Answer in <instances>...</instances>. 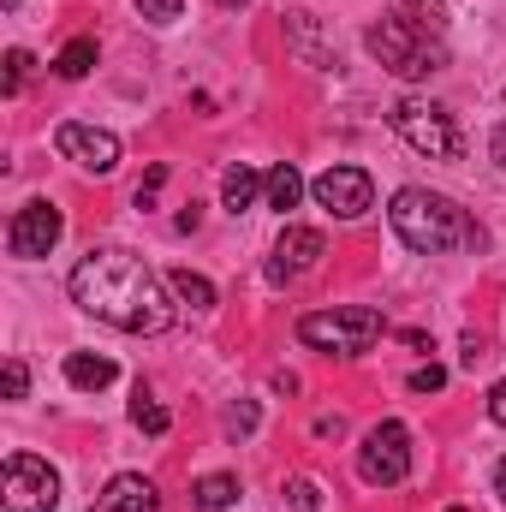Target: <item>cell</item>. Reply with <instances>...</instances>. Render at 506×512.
I'll return each instance as SVG.
<instances>
[{
    "mask_svg": "<svg viewBox=\"0 0 506 512\" xmlns=\"http://www.w3.org/2000/svg\"><path fill=\"white\" fill-rule=\"evenodd\" d=\"M221 6H251V0H221Z\"/></svg>",
    "mask_w": 506,
    "mask_h": 512,
    "instance_id": "obj_33",
    "label": "cell"
},
{
    "mask_svg": "<svg viewBox=\"0 0 506 512\" xmlns=\"http://www.w3.org/2000/svg\"><path fill=\"white\" fill-rule=\"evenodd\" d=\"M72 304L90 310L96 322L120 334H167L173 328V298L167 286L137 262L131 251H90L72 268Z\"/></svg>",
    "mask_w": 506,
    "mask_h": 512,
    "instance_id": "obj_1",
    "label": "cell"
},
{
    "mask_svg": "<svg viewBox=\"0 0 506 512\" xmlns=\"http://www.w3.org/2000/svg\"><path fill=\"white\" fill-rule=\"evenodd\" d=\"M310 197H316L328 215L358 221V215H370V209H376V179H370L364 167H328V173H316Z\"/></svg>",
    "mask_w": 506,
    "mask_h": 512,
    "instance_id": "obj_8",
    "label": "cell"
},
{
    "mask_svg": "<svg viewBox=\"0 0 506 512\" xmlns=\"http://www.w3.org/2000/svg\"><path fill=\"white\" fill-rule=\"evenodd\" d=\"M60 507V477L48 459L36 453H12L6 459V512H54Z\"/></svg>",
    "mask_w": 506,
    "mask_h": 512,
    "instance_id": "obj_7",
    "label": "cell"
},
{
    "mask_svg": "<svg viewBox=\"0 0 506 512\" xmlns=\"http://www.w3.org/2000/svg\"><path fill=\"white\" fill-rule=\"evenodd\" d=\"M197 221H203V209L191 203V209H179V221H173V227H179V233H197Z\"/></svg>",
    "mask_w": 506,
    "mask_h": 512,
    "instance_id": "obj_30",
    "label": "cell"
},
{
    "mask_svg": "<svg viewBox=\"0 0 506 512\" xmlns=\"http://www.w3.org/2000/svg\"><path fill=\"white\" fill-rule=\"evenodd\" d=\"M173 292H179L191 310H215V286H209L203 274H191V268H179V274H173Z\"/></svg>",
    "mask_w": 506,
    "mask_h": 512,
    "instance_id": "obj_20",
    "label": "cell"
},
{
    "mask_svg": "<svg viewBox=\"0 0 506 512\" xmlns=\"http://www.w3.org/2000/svg\"><path fill=\"white\" fill-rule=\"evenodd\" d=\"M262 179H268V173H256L245 161H233V167L221 173V203H227V215H245V209H251L256 191H262Z\"/></svg>",
    "mask_w": 506,
    "mask_h": 512,
    "instance_id": "obj_13",
    "label": "cell"
},
{
    "mask_svg": "<svg viewBox=\"0 0 506 512\" xmlns=\"http://www.w3.org/2000/svg\"><path fill=\"white\" fill-rule=\"evenodd\" d=\"M0 387H6V399H24V387H30V370H24L18 358H6V370H0Z\"/></svg>",
    "mask_w": 506,
    "mask_h": 512,
    "instance_id": "obj_26",
    "label": "cell"
},
{
    "mask_svg": "<svg viewBox=\"0 0 506 512\" xmlns=\"http://www.w3.org/2000/svg\"><path fill=\"white\" fill-rule=\"evenodd\" d=\"M280 495H286V507H292V512H322V489H316L310 477H286V489H280Z\"/></svg>",
    "mask_w": 506,
    "mask_h": 512,
    "instance_id": "obj_22",
    "label": "cell"
},
{
    "mask_svg": "<svg viewBox=\"0 0 506 512\" xmlns=\"http://www.w3.org/2000/svg\"><path fill=\"white\" fill-rule=\"evenodd\" d=\"M393 12H399V18H405L411 30L435 36V42L447 36V6H441V0H393Z\"/></svg>",
    "mask_w": 506,
    "mask_h": 512,
    "instance_id": "obj_18",
    "label": "cell"
},
{
    "mask_svg": "<svg viewBox=\"0 0 506 512\" xmlns=\"http://www.w3.org/2000/svg\"><path fill=\"white\" fill-rule=\"evenodd\" d=\"M131 423H137L143 435H167V423H173V417H167V405H155V399L137 387V399H131Z\"/></svg>",
    "mask_w": 506,
    "mask_h": 512,
    "instance_id": "obj_21",
    "label": "cell"
},
{
    "mask_svg": "<svg viewBox=\"0 0 506 512\" xmlns=\"http://www.w3.org/2000/svg\"><path fill=\"white\" fill-rule=\"evenodd\" d=\"M161 179H167V167H149V179L137 185V209H149V203H155V191H161Z\"/></svg>",
    "mask_w": 506,
    "mask_h": 512,
    "instance_id": "obj_28",
    "label": "cell"
},
{
    "mask_svg": "<svg viewBox=\"0 0 506 512\" xmlns=\"http://www.w3.org/2000/svg\"><path fill=\"white\" fill-rule=\"evenodd\" d=\"M447 512H465V507H447Z\"/></svg>",
    "mask_w": 506,
    "mask_h": 512,
    "instance_id": "obj_34",
    "label": "cell"
},
{
    "mask_svg": "<svg viewBox=\"0 0 506 512\" xmlns=\"http://www.w3.org/2000/svg\"><path fill=\"white\" fill-rule=\"evenodd\" d=\"M60 233H66V215L48 203V197H30L18 215H12V227H6V251L12 256H48L54 245H60Z\"/></svg>",
    "mask_w": 506,
    "mask_h": 512,
    "instance_id": "obj_9",
    "label": "cell"
},
{
    "mask_svg": "<svg viewBox=\"0 0 506 512\" xmlns=\"http://www.w3.org/2000/svg\"><path fill=\"white\" fill-rule=\"evenodd\" d=\"M381 334H387V322H381V310L370 304H346V310H316V316H298V340L310 346V352H340V358H358V352H370Z\"/></svg>",
    "mask_w": 506,
    "mask_h": 512,
    "instance_id": "obj_4",
    "label": "cell"
},
{
    "mask_svg": "<svg viewBox=\"0 0 506 512\" xmlns=\"http://www.w3.org/2000/svg\"><path fill=\"white\" fill-rule=\"evenodd\" d=\"M239 501V477L233 471H215V477H197L191 483V507L197 512H227Z\"/></svg>",
    "mask_w": 506,
    "mask_h": 512,
    "instance_id": "obj_15",
    "label": "cell"
},
{
    "mask_svg": "<svg viewBox=\"0 0 506 512\" xmlns=\"http://www.w3.org/2000/svg\"><path fill=\"white\" fill-rule=\"evenodd\" d=\"M114 376H120V370H114V358H96V352H66V382L78 387V393H102Z\"/></svg>",
    "mask_w": 506,
    "mask_h": 512,
    "instance_id": "obj_14",
    "label": "cell"
},
{
    "mask_svg": "<svg viewBox=\"0 0 506 512\" xmlns=\"http://www.w3.org/2000/svg\"><path fill=\"white\" fill-rule=\"evenodd\" d=\"M221 423H227V435H251V429H256V399L227 405V417H221Z\"/></svg>",
    "mask_w": 506,
    "mask_h": 512,
    "instance_id": "obj_24",
    "label": "cell"
},
{
    "mask_svg": "<svg viewBox=\"0 0 506 512\" xmlns=\"http://www.w3.org/2000/svg\"><path fill=\"white\" fill-rule=\"evenodd\" d=\"M54 149L66 161H78L84 173H96V179H108L120 167V137L102 131V126H84V120H66V126L54 131Z\"/></svg>",
    "mask_w": 506,
    "mask_h": 512,
    "instance_id": "obj_10",
    "label": "cell"
},
{
    "mask_svg": "<svg viewBox=\"0 0 506 512\" xmlns=\"http://www.w3.org/2000/svg\"><path fill=\"white\" fill-rule=\"evenodd\" d=\"M286 36H292V48L304 54V66H328L334 54L322 48V36H316V18L310 12H286Z\"/></svg>",
    "mask_w": 506,
    "mask_h": 512,
    "instance_id": "obj_17",
    "label": "cell"
},
{
    "mask_svg": "<svg viewBox=\"0 0 506 512\" xmlns=\"http://www.w3.org/2000/svg\"><path fill=\"white\" fill-rule=\"evenodd\" d=\"M90 512H161V495H155V483H149V477L120 471V477L102 489V501H96Z\"/></svg>",
    "mask_w": 506,
    "mask_h": 512,
    "instance_id": "obj_12",
    "label": "cell"
},
{
    "mask_svg": "<svg viewBox=\"0 0 506 512\" xmlns=\"http://www.w3.org/2000/svg\"><path fill=\"white\" fill-rule=\"evenodd\" d=\"M322 256H328V239H322L316 227H286V233L274 239V256H268V286H292V280H304Z\"/></svg>",
    "mask_w": 506,
    "mask_h": 512,
    "instance_id": "obj_11",
    "label": "cell"
},
{
    "mask_svg": "<svg viewBox=\"0 0 506 512\" xmlns=\"http://www.w3.org/2000/svg\"><path fill=\"white\" fill-rule=\"evenodd\" d=\"M30 72H36L30 48H12V54H6V96H18V90L30 84Z\"/></svg>",
    "mask_w": 506,
    "mask_h": 512,
    "instance_id": "obj_23",
    "label": "cell"
},
{
    "mask_svg": "<svg viewBox=\"0 0 506 512\" xmlns=\"http://www.w3.org/2000/svg\"><path fill=\"white\" fill-rule=\"evenodd\" d=\"M262 197H268V209H298V197H304V179H298V167L292 161H280V167H268V179H262Z\"/></svg>",
    "mask_w": 506,
    "mask_h": 512,
    "instance_id": "obj_16",
    "label": "cell"
},
{
    "mask_svg": "<svg viewBox=\"0 0 506 512\" xmlns=\"http://www.w3.org/2000/svg\"><path fill=\"white\" fill-rule=\"evenodd\" d=\"M387 221H393L399 245H411L417 256H447V251H465V245H477V227H471V215H465L453 197H441V191H423V185H405V191H393V209H387Z\"/></svg>",
    "mask_w": 506,
    "mask_h": 512,
    "instance_id": "obj_2",
    "label": "cell"
},
{
    "mask_svg": "<svg viewBox=\"0 0 506 512\" xmlns=\"http://www.w3.org/2000/svg\"><path fill=\"white\" fill-rule=\"evenodd\" d=\"M489 423H501V429H506V382L489 387Z\"/></svg>",
    "mask_w": 506,
    "mask_h": 512,
    "instance_id": "obj_29",
    "label": "cell"
},
{
    "mask_svg": "<svg viewBox=\"0 0 506 512\" xmlns=\"http://www.w3.org/2000/svg\"><path fill=\"white\" fill-rule=\"evenodd\" d=\"M364 42H370V54H376L393 78H429V72H441V66H447V48H441L435 36L411 30L399 12H381Z\"/></svg>",
    "mask_w": 506,
    "mask_h": 512,
    "instance_id": "obj_3",
    "label": "cell"
},
{
    "mask_svg": "<svg viewBox=\"0 0 506 512\" xmlns=\"http://www.w3.org/2000/svg\"><path fill=\"white\" fill-rule=\"evenodd\" d=\"M358 477H364L370 489H393V483L411 477V429H405L399 417H387V423H376V429L364 435V447H358Z\"/></svg>",
    "mask_w": 506,
    "mask_h": 512,
    "instance_id": "obj_6",
    "label": "cell"
},
{
    "mask_svg": "<svg viewBox=\"0 0 506 512\" xmlns=\"http://www.w3.org/2000/svg\"><path fill=\"white\" fill-rule=\"evenodd\" d=\"M411 393H441V387H447V370H441V364H423V370H411Z\"/></svg>",
    "mask_w": 506,
    "mask_h": 512,
    "instance_id": "obj_25",
    "label": "cell"
},
{
    "mask_svg": "<svg viewBox=\"0 0 506 512\" xmlns=\"http://www.w3.org/2000/svg\"><path fill=\"white\" fill-rule=\"evenodd\" d=\"M179 6H185V0H137V12H143L149 24H173V18H179Z\"/></svg>",
    "mask_w": 506,
    "mask_h": 512,
    "instance_id": "obj_27",
    "label": "cell"
},
{
    "mask_svg": "<svg viewBox=\"0 0 506 512\" xmlns=\"http://www.w3.org/2000/svg\"><path fill=\"white\" fill-rule=\"evenodd\" d=\"M495 161L506 167V114H501V126H495Z\"/></svg>",
    "mask_w": 506,
    "mask_h": 512,
    "instance_id": "obj_31",
    "label": "cell"
},
{
    "mask_svg": "<svg viewBox=\"0 0 506 512\" xmlns=\"http://www.w3.org/2000/svg\"><path fill=\"white\" fill-rule=\"evenodd\" d=\"M96 66V36H72L60 54H54V78H84Z\"/></svg>",
    "mask_w": 506,
    "mask_h": 512,
    "instance_id": "obj_19",
    "label": "cell"
},
{
    "mask_svg": "<svg viewBox=\"0 0 506 512\" xmlns=\"http://www.w3.org/2000/svg\"><path fill=\"white\" fill-rule=\"evenodd\" d=\"M393 131L417 149V155H429V161H453L459 149H465V137L453 126V114L447 108H435V102H417V96H405V102H393Z\"/></svg>",
    "mask_w": 506,
    "mask_h": 512,
    "instance_id": "obj_5",
    "label": "cell"
},
{
    "mask_svg": "<svg viewBox=\"0 0 506 512\" xmlns=\"http://www.w3.org/2000/svg\"><path fill=\"white\" fill-rule=\"evenodd\" d=\"M495 495H501V501H506V459H501V465H495Z\"/></svg>",
    "mask_w": 506,
    "mask_h": 512,
    "instance_id": "obj_32",
    "label": "cell"
}]
</instances>
